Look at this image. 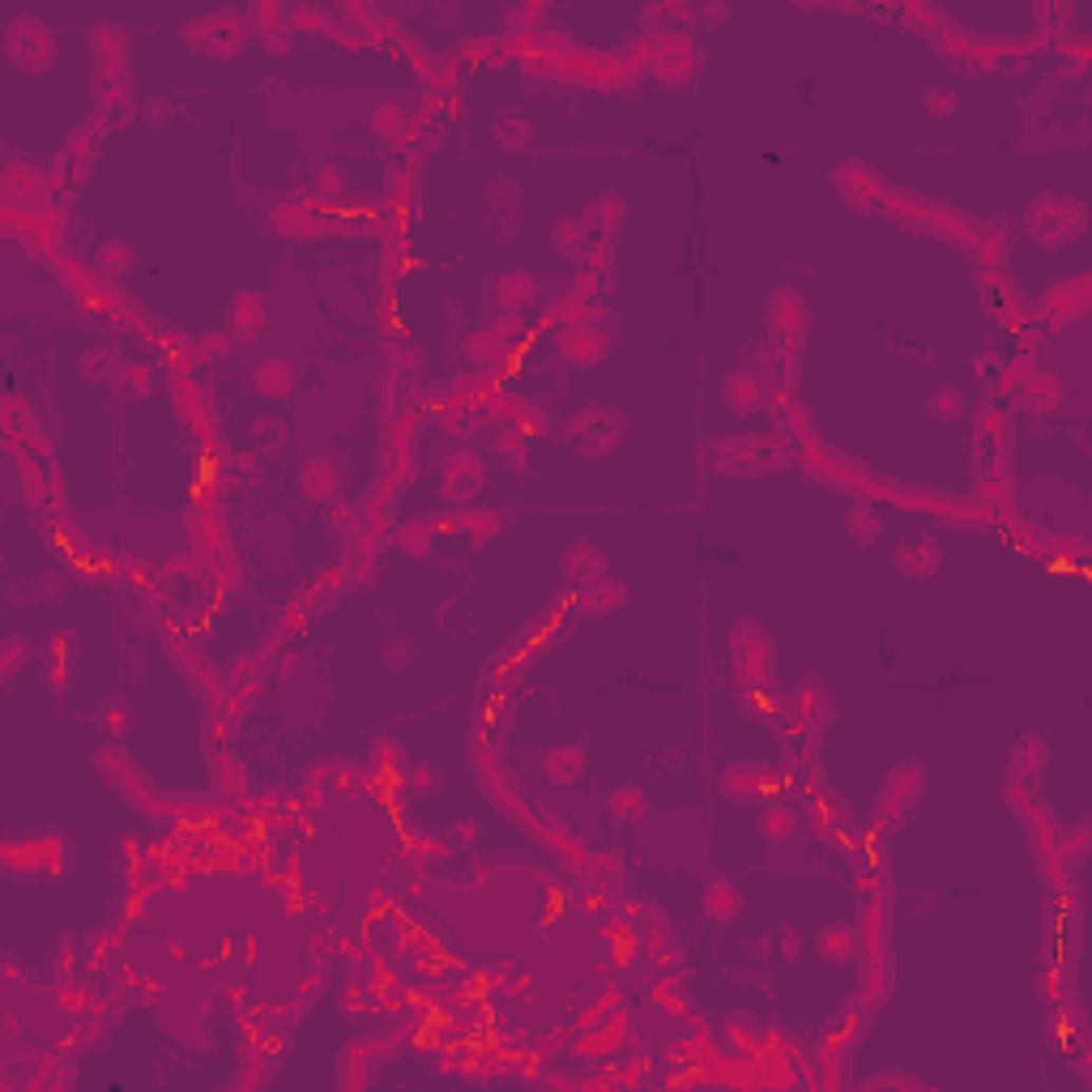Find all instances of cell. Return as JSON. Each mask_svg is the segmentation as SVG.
I'll list each match as a JSON object with an SVG mask.
<instances>
[{
    "label": "cell",
    "instance_id": "obj_36",
    "mask_svg": "<svg viewBox=\"0 0 1092 1092\" xmlns=\"http://www.w3.org/2000/svg\"><path fill=\"white\" fill-rule=\"evenodd\" d=\"M606 807H610L615 820H627V824H636V820L648 815V798L640 794V786H615L610 798H606Z\"/></svg>",
    "mask_w": 1092,
    "mask_h": 1092
},
{
    "label": "cell",
    "instance_id": "obj_41",
    "mask_svg": "<svg viewBox=\"0 0 1092 1092\" xmlns=\"http://www.w3.org/2000/svg\"><path fill=\"white\" fill-rule=\"evenodd\" d=\"M964 410H968V401H964L960 389L943 384V389L930 393V418H935V422H956V418H964Z\"/></svg>",
    "mask_w": 1092,
    "mask_h": 1092
},
{
    "label": "cell",
    "instance_id": "obj_13",
    "mask_svg": "<svg viewBox=\"0 0 1092 1092\" xmlns=\"http://www.w3.org/2000/svg\"><path fill=\"white\" fill-rule=\"evenodd\" d=\"M696 64H700L696 48H692L683 35H671V39H666V52H662V56H653V77H658L666 90H679V86H688V81H692Z\"/></svg>",
    "mask_w": 1092,
    "mask_h": 1092
},
{
    "label": "cell",
    "instance_id": "obj_23",
    "mask_svg": "<svg viewBox=\"0 0 1092 1092\" xmlns=\"http://www.w3.org/2000/svg\"><path fill=\"white\" fill-rule=\"evenodd\" d=\"M738 909H742V892L734 888V880H730V876L709 880V888H704V918H709L717 930H726Z\"/></svg>",
    "mask_w": 1092,
    "mask_h": 1092
},
{
    "label": "cell",
    "instance_id": "obj_1",
    "mask_svg": "<svg viewBox=\"0 0 1092 1092\" xmlns=\"http://www.w3.org/2000/svg\"><path fill=\"white\" fill-rule=\"evenodd\" d=\"M623 431H627V418H623L619 410H610V406H585L581 414H572V418L564 422V445H568L577 457L598 462V457H610V453L619 449Z\"/></svg>",
    "mask_w": 1092,
    "mask_h": 1092
},
{
    "label": "cell",
    "instance_id": "obj_8",
    "mask_svg": "<svg viewBox=\"0 0 1092 1092\" xmlns=\"http://www.w3.org/2000/svg\"><path fill=\"white\" fill-rule=\"evenodd\" d=\"M747 363L751 372L764 380L769 397H786L798 380V359H794V346H782V342H755L747 346Z\"/></svg>",
    "mask_w": 1092,
    "mask_h": 1092
},
{
    "label": "cell",
    "instance_id": "obj_56",
    "mask_svg": "<svg viewBox=\"0 0 1092 1092\" xmlns=\"http://www.w3.org/2000/svg\"><path fill=\"white\" fill-rule=\"evenodd\" d=\"M457 841H478V820H462L457 824Z\"/></svg>",
    "mask_w": 1092,
    "mask_h": 1092
},
{
    "label": "cell",
    "instance_id": "obj_54",
    "mask_svg": "<svg viewBox=\"0 0 1092 1092\" xmlns=\"http://www.w3.org/2000/svg\"><path fill=\"white\" fill-rule=\"evenodd\" d=\"M782 952L786 960H798V930H782Z\"/></svg>",
    "mask_w": 1092,
    "mask_h": 1092
},
{
    "label": "cell",
    "instance_id": "obj_30",
    "mask_svg": "<svg viewBox=\"0 0 1092 1092\" xmlns=\"http://www.w3.org/2000/svg\"><path fill=\"white\" fill-rule=\"evenodd\" d=\"M815 947H820V956L828 960V964H849L853 960V926L849 922H832V926H824L820 930V939H815Z\"/></svg>",
    "mask_w": 1092,
    "mask_h": 1092
},
{
    "label": "cell",
    "instance_id": "obj_44",
    "mask_svg": "<svg viewBox=\"0 0 1092 1092\" xmlns=\"http://www.w3.org/2000/svg\"><path fill=\"white\" fill-rule=\"evenodd\" d=\"M31 658H35V653H31V644H26L22 636H10V640H5V648H0V679L10 683V679H14V675H18V671L31 662Z\"/></svg>",
    "mask_w": 1092,
    "mask_h": 1092
},
{
    "label": "cell",
    "instance_id": "obj_34",
    "mask_svg": "<svg viewBox=\"0 0 1092 1092\" xmlns=\"http://www.w3.org/2000/svg\"><path fill=\"white\" fill-rule=\"evenodd\" d=\"M495 142H500V150H529L533 125H529L521 112H500V120H495Z\"/></svg>",
    "mask_w": 1092,
    "mask_h": 1092
},
{
    "label": "cell",
    "instance_id": "obj_27",
    "mask_svg": "<svg viewBox=\"0 0 1092 1092\" xmlns=\"http://www.w3.org/2000/svg\"><path fill=\"white\" fill-rule=\"evenodd\" d=\"M556 248H560V257H568L572 265H585L589 261V223L585 218H577V213H568V218H560L556 223Z\"/></svg>",
    "mask_w": 1092,
    "mask_h": 1092
},
{
    "label": "cell",
    "instance_id": "obj_17",
    "mask_svg": "<svg viewBox=\"0 0 1092 1092\" xmlns=\"http://www.w3.org/2000/svg\"><path fill=\"white\" fill-rule=\"evenodd\" d=\"M560 572H564V581L568 585H589V581H602L606 577V556L598 551L594 542H585V538H577L568 551H564V560H560Z\"/></svg>",
    "mask_w": 1092,
    "mask_h": 1092
},
{
    "label": "cell",
    "instance_id": "obj_43",
    "mask_svg": "<svg viewBox=\"0 0 1092 1092\" xmlns=\"http://www.w3.org/2000/svg\"><path fill=\"white\" fill-rule=\"evenodd\" d=\"M406 782H410V790H414L418 798H431L435 790L445 786V773H440V764H410Z\"/></svg>",
    "mask_w": 1092,
    "mask_h": 1092
},
{
    "label": "cell",
    "instance_id": "obj_29",
    "mask_svg": "<svg viewBox=\"0 0 1092 1092\" xmlns=\"http://www.w3.org/2000/svg\"><path fill=\"white\" fill-rule=\"evenodd\" d=\"M623 218H627V201L619 196V192H602L594 205H589V213H585V223L594 227V231H602L606 240L623 227Z\"/></svg>",
    "mask_w": 1092,
    "mask_h": 1092
},
{
    "label": "cell",
    "instance_id": "obj_9",
    "mask_svg": "<svg viewBox=\"0 0 1092 1092\" xmlns=\"http://www.w3.org/2000/svg\"><path fill=\"white\" fill-rule=\"evenodd\" d=\"M487 487V462L474 449H457L440 462V495L445 500H470Z\"/></svg>",
    "mask_w": 1092,
    "mask_h": 1092
},
{
    "label": "cell",
    "instance_id": "obj_33",
    "mask_svg": "<svg viewBox=\"0 0 1092 1092\" xmlns=\"http://www.w3.org/2000/svg\"><path fill=\"white\" fill-rule=\"evenodd\" d=\"M393 542H397V551H406L414 560H427L435 551V529H431V521H406Z\"/></svg>",
    "mask_w": 1092,
    "mask_h": 1092
},
{
    "label": "cell",
    "instance_id": "obj_32",
    "mask_svg": "<svg viewBox=\"0 0 1092 1092\" xmlns=\"http://www.w3.org/2000/svg\"><path fill=\"white\" fill-rule=\"evenodd\" d=\"M35 188H43L39 167L14 163V167L5 171V201H10V205H35Z\"/></svg>",
    "mask_w": 1092,
    "mask_h": 1092
},
{
    "label": "cell",
    "instance_id": "obj_22",
    "mask_svg": "<svg viewBox=\"0 0 1092 1092\" xmlns=\"http://www.w3.org/2000/svg\"><path fill=\"white\" fill-rule=\"evenodd\" d=\"M252 393L261 397H290L295 393V363L282 355H269L252 368Z\"/></svg>",
    "mask_w": 1092,
    "mask_h": 1092
},
{
    "label": "cell",
    "instance_id": "obj_5",
    "mask_svg": "<svg viewBox=\"0 0 1092 1092\" xmlns=\"http://www.w3.org/2000/svg\"><path fill=\"white\" fill-rule=\"evenodd\" d=\"M782 435H730V440H713V466L726 474H764L777 470L786 457L777 453Z\"/></svg>",
    "mask_w": 1092,
    "mask_h": 1092
},
{
    "label": "cell",
    "instance_id": "obj_16",
    "mask_svg": "<svg viewBox=\"0 0 1092 1092\" xmlns=\"http://www.w3.org/2000/svg\"><path fill=\"white\" fill-rule=\"evenodd\" d=\"M926 782H930V773L922 769V764H901V769H892L888 782H884V803H880V807L909 811V807L926 794Z\"/></svg>",
    "mask_w": 1092,
    "mask_h": 1092
},
{
    "label": "cell",
    "instance_id": "obj_51",
    "mask_svg": "<svg viewBox=\"0 0 1092 1092\" xmlns=\"http://www.w3.org/2000/svg\"><path fill=\"white\" fill-rule=\"evenodd\" d=\"M192 351H196L201 359H227V355L236 351V342H231V334H201V338L192 342Z\"/></svg>",
    "mask_w": 1092,
    "mask_h": 1092
},
{
    "label": "cell",
    "instance_id": "obj_11",
    "mask_svg": "<svg viewBox=\"0 0 1092 1092\" xmlns=\"http://www.w3.org/2000/svg\"><path fill=\"white\" fill-rule=\"evenodd\" d=\"M782 786V769H769V764H730L721 773V794L730 803H755L759 794H769Z\"/></svg>",
    "mask_w": 1092,
    "mask_h": 1092
},
{
    "label": "cell",
    "instance_id": "obj_45",
    "mask_svg": "<svg viewBox=\"0 0 1092 1092\" xmlns=\"http://www.w3.org/2000/svg\"><path fill=\"white\" fill-rule=\"evenodd\" d=\"M278 231H286V236H316L320 223L307 209H299V205H282L278 209Z\"/></svg>",
    "mask_w": 1092,
    "mask_h": 1092
},
{
    "label": "cell",
    "instance_id": "obj_49",
    "mask_svg": "<svg viewBox=\"0 0 1092 1092\" xmlns=\"http://www.w3.org/2000/svg\"><path fill=\"white\" fill-rule=\"evenodd\" d=\"M380 658H384V666H393V671L410 666V662H414V644H410V636H389V640H384V648H380Z\"/></svg>",
    "mask_w": 1092,
    "mask_h": 1092
},
{
    "label": "cell",
    "instance_id": "obj_24",
    "mask_svg": "<svg viewBox=\"0 0 1092 1092\" xmlns=\"http://www.w3.org/2000/svg\"><path fill=\"white\" fill-rule=\"evenodd\" d=\"M897 568H901L905 577H914V581L930 577V572L939 568V542H935L930 533L901 542V546H897Z\"/></svg>",
    "mask_w": 1092,
    "mask_h": 1092
},
{
    "label": "cell",
    "instance_id": "obj_39",
    "mask_svg": "<svg viewBox=\"0 0 1092 1092\" xmlns=\"http://www.w3.org/2000/svg\"><path fill=\"white\" fill-rule=\"evenodd\" d=\"M466 351H470V359H474L478 368H491V363H500V359L508 355V346L500 342V334L491 330V324H487V330H474V334H470Z\"/></svg>",
    "mask_w": 1092,
    "mask_h": 1092
},
{
    "label": "cell",
    "instance_id": "obj_10",
    "mask_svg": "<svg viewBox=\"0 0 1092 1092\" xmlns=\"http://www.w3.org/2000/svg\"><path fill=\"white\" fill-rule=\"evenodd\" d=\"M556 351L572 368H594L610 355V334L598 330L594 320L589 324H568V330H560V338H556Z\"/></svg>",
    "mask_w": 1092,
    "mask_h": 1092
},
{
    "label": "cell",
    "instance_id": "obj_40",
    "mask_svg": "<svg viewBox=\"0 0 1092 1092\" xmlns=\"http://www.w3.org/2000/svg\"><path fill=\"white\" fill-rule=\"evenodd\" d=\"M94 265H98L102 274H129V269L137 265V252H133L125 240H107V244L94 252Z\"/></svg>",
    "mask_w": 1092,
    "mask_h": 1092
},
{
    "label": "cell",
    "instance_id": "obj_26",
    "mask_svg": "<svg viewBox=\"0 0 1092 1092\" xmlns=\"http://www.w3.org/2000/svg\"><path fill=\"white\" fill-rule=\"evenodd\" d=\"M491 449H495V457H500L504 466H512L521 478L529 474V435H525L516 422H504V427H495V435H491Z\"/></svg>",
    "mask_w": 1092,
    "mask_h": 1092
},
{
    "label": "cell",
    "instance_id": "obj_12",
    "mask_svg": "<svg viewBox=\"0 0 1092 1092\" xmlns=\"http://www.w3.org/2000/svg\"><path fill=\"white\" fill-rule=\"evenodd\" d=\"M90 48L98 60V77L107 81H125V64H129V31L116 22H98L90 26Z\"/></svg>",
    "mask_w": 1092,
    "mask_h": 1092
},
{
    "label": "cell",
    "instance_id": "obj_6",
    "mask_svg": "<svg viewBox=\"0 0 1092 1092\" xmlns=\"http://www.w3.org/2000/svg\"><path fill=\"white\" fill-rule=\"evenodd\" d=\"M5 56L22 69V73H48L56 60V39L39 18H14L5 31Z\"/></svg>",
    "mask_w": 1092,
    "mask_h": 1092
},
{
    "label": "cell",
    "instance_id": "obj_37",
    "mask_svg": "<svg viewBox=\"0 0 1092 1092\" xmlns=\"http://www.w3.org/2000/svg\"><path fill=\"white\" fill-rule=\"evenodd\" d=\"M794 828H798V811H794V807H786V803H773L769 811L759 815V832L769 836V841H777V845H782V841H790V836H794Z\"/></svg>",
    "mask_w": 1092,
    "mask_h": 1092
},
{
    "label": "cell",
    "instance_id": "obj_19",
    "mask_svg": "<svg viewBox=\"0 0 1092 1092\" xmlns=\"http://www.w3.org/2000/svg\"><path fill=\"white\" fill-rule=\"evenodd\" d=\"M1041 307H1046V316H1050V320H1058V324H1067V320L1084 316V312H1088V278H1084V274H1075V278H1067V282L1050 286V295L1041 299Z\"/></svg>",
    "mask_w": 1092,
    "mask_h": 1092
},
{
    "label": "cell",
    "instance_id": "obj_55",
    "mask_svg": "<svg viewBox=\"0 0 1092 1092\" xmlns=\"http://www.w3.org/2000/svg\"><path fill=\"white\" fill-rule=\"evenodd\" d=\"M146 116H150V125H163V120H167V107H163V98H150Z\"/></svg>",
    "mask_w": 1092,
    "mask_h": 1092
},
{
    "label": "cell",
    "instance_id": "obj_31",
    "mask_svg": "<svg viewBox=\"0 0 1092 1092\" xmlns=\"http://www.w3.org/2000/svg\"><path fill=\"white\" fill-rule=\"evenodd\" d=\"M120 355H116V346H90L86 355H81V363H77V372L86 376V380H94V384H102V380H116L120 376Z\"/></svg>",
    "mask_w": 1092,
    "mask_h": 1092
},
{
    "label": "cell",
    "instance_id": "obj_52",
    "mask_svg": "<svg viewBox=\"0 0 1092 1092\" xmlns=\"http://www.w3.org/2000/svg\"><path fill=\"white\" fill-rule=\"evenodd\" d=\"M98 726H102L107 734H125V730H129V704H125V700H107V704L98 709Z\"/></svg>",
    "mask_w": 1092,
    "mask_h": 1092
},
{
    "label": "cell",
    "instance_id": "obj_50",
    "mask_svg": "<svg viewBox=\"0 0 1092 1092\" xmlns=\"http://www.w3.org/2000/svg\"><path fill=\"white\" fill-rule=\"evenodd\" d=\"M116 384H120L125 397H146V393H150V368H146V363H137V368L129 363V368H120V380H116Z\"/></svg>",
    "mask_w": 1092,
    "mask_h": 1092
},
{
    "label": "cell",
    "instance_id": "obj_2",
    "mask_svg": "<svg viewBox=\"0 0 1092 1092\" xmlns=\"http://www.w3.org/2000/svg\"><path fill=\"white\" fill-rule=\"evenodd\" d=\"M252 35V22L236 10H218V14H205V18H192L184 26V43L192 52H205V56H218V60H231L244 52Z\"/></svg>",
    "mask_w": 1092,
    "mask_h": 1092
},
{
    "label": "cell",
    "instance_id": "obj_21",
    "mask_svg": "<svg viewBox=\"0 0 1092 1092\" xmlns=\"http://www.w3.org/2000/svg\"><path fill=\"white\" fill-rule=\"evenodd\" d=\"M227 316H231V334H236V338H257V334L265 330V320H269L265 295H257V290H236Z\"/></svg>",
    "mask_w": 1092,
    "mask_h": 1092
},
{
    "label": "cell",
    "instance_id": "obj_20",
    "mask_svg": "<svg viewBox=\"0 0 1092 1092\" xmlns=\"http://www.w3.org/2000/svg\"><path fill=\"white\" fill-rule=\"evenodd\" d=\"M342 487V466L334 457H307L299 466V491L307 500H334Z\"/></svg>",
    "mask_w": 1092,
    "mask_h": 1092
},
{
    "label": "cell",
    "instance_id": "obj_25",
    "mask_svg": "<svg viewBox=\"0 0 1092 1092\" xmlns=\"http://www.w3.org/2000/svg\"><path fill=\"white\" fill-rule=\"evenodd\" d=\"M623 602H627V589H623V581H610V577L589 581L577 594V610L581 615H615Z\"/></svg>",
    "mask_w": 1092,
    "mask_h": 1092
},
{
    "label": "cell",
    "instance_id": "obj_4",
    "mask_svg": "<svg viewBox=\"0 0 1092 1092\" xmlns=\"http://www.w3.org/2000/svg\"><path fill=\"white\" fill-rule=\"evenodd\" d=\"M730 662H734L738 683L751 688V692H764V688L773 683V644H769V636H764L759 623L742 619V623L734 627V636H730Z\"/></svg>",
    "mask_w": 1092,
    "mask_h": 1092
},
{
    "label": "cell",
    "instance_id": "obj_35",
    "mask_svg": "<svg viewBox=\"0 0 1092 1092\" xmlns=\"http://www.w3.org/2000/svg\"><path fill=\"white\" fill-rule=\"evenodd\" d=\"M546 316L560 320L564 330H568V324H589V316H598V307H594V299H589V295L568 290L564 299H556V303H551V312H546Z\"/></svg>",
    "mask_w": 1092,
    "mask_h": 1092
},
{
    "label": "cell",
    "instance_id": "obj_38",
    "mask_svg": "<svg viewBox=\"0 0 1092 1092\" xmlns=\"http://www.w3.org/2000/svg\"><path fill=\"white\" fill-rule=\"evenodd\" d=\"M286 22H290V31H324V35H334V39H342L346 31H338V22H334V14L330 10H316V5H299V10H286Z\"/></svg>",
    "mask_w": 1092,
    "mask_h": 1092
},
{
    "label": "cell",
    "instance_id": "obj_15",
    "mask_svg": "<svg viewBox=\"0 0 1092 1092\" xmlns=\"http://www.w3.org/2000/svg\"><path fill=\"white\" fill-rule=\"evenodd\" d=\"M491 299H495V307H504V312H525V307H533L538 303V278L533 274H525V269H500L495 278H491Z\"/></svg>",
    "mask_w": 1092,
    "mask_h": 1092
},
{
    "label": "cell",
    "instance_id": "obj_53",
    "mask_svg": "<svg viewBox=\"0 0 1092 1092\" xmlns=\"http://www.w3.org/2000/svg\"><path fill=\"white\" fill-rule=\"evenodd\" d=\"M870 1088H918V1079H909V1075H897V1071H880V1075L862 1079V1092H870Z\"/></svg>",
    "mask_w": 1092,
    "mask_h": 1092
},
{
    "label": "cell",
    "instance_id": "obj_46",
    "mask_svg": "<svg viewBox=\"0 0 1092 1092\" xmlns=\"http://www.w3.org/2000/svg\"><path fill=\"white\" fill-rule=\"evenodd\" d=\"M248 440L257 445V449H282L286 445V427L278 422V418H269V414H261L257 422H252V431H248Z\"/></svg>",
    "mask_w": 1092,
    "mask_h": 1092
},
{
    "label": "cell",
    "instance_id": "obj_42",
    "mask_svg": "<svg viewBox=\"0 0 1092 1092\" xmlns=\"http://www.w3.org/2000/svg\"><path fill=\"white\" fill-rule=\"evenodd\" d=\"M836 184H841V192H845L853 205H862V209H866V196H862V192H866V188H876V180H870V175H866V167H858V163H853V167H849V163H845V167H836Z\"/></svg>",
    "mask_w": 1092,
    "mask_h": 1092
},
{
    "label": "cell",
    "instance_id": "obj_48",
    "mask_svg": "<svg viewBox=\"0 0 1092 1092\" xmlns=\"http://www.w3.org/2000/svg\"><path fill=\"white\" fill-rule=\"evenodd\" d=\"M956 107H960V94H956L952 86H930V90H926V112H930L935 120L956 116Z\"/></svg>",
    "mask_w": 1092,
    "mask_h": 1092
},
{
    "label": "cell",
    "instance_id": "obj_14",
    "mask_svg": "<svg viewBox=\"0 0 1092 1092\" xmlns=\"http://www.w3.org/2000/svg\"><path fill=\"white\" fill-rule=\"evenodd\" d=\"M721 401L734 414H759L764 406H769V389H764V380L751 368H738L721 380Z\"/></svg>",
    "mask_w": 1092,
    "mask_h": 1092
},
{
    "label": "cell",
    "instance_id": "obj_18",
    "mask_svg": "<svg viewBox=\"0 0 1092 1092\" xmlns=\"http://www.w3.org/2000/svg\"><path fill=\"white\" fill-rule=\"evenodd\" d=\"M538 773L551 782V786H577L581 777H585V751L581 747H572V742H564V747H551L546 755H538Z\"/></svg>",
    "mask_w": 1092,
    "mask_h": 1092
},
{
    "label": "cell",
    "instance_id": "obj_28",
    "mask_svg": "<svg viewBox=\"0 0 1092 1092\" xmlns=\"http://www.w3.org/2000/svg\"><path fill=\"white\" fill-rule=\"evenodd\" d=\"M516 525V516L508 512V508H483V512H466L462 516V529L470 533V542L474 546H487V542H495L500 533H508Z\"/></svg>",
    "mask_w": 1092,
    "mask_h": 1092
},
{
    "label": "cell",
    "instance_id": "obj_47",
    "mask_svg": "<svg viewBox=\"0 0 1092 1092\" xmlns=\"http://www.w3.org/2000/svg\"><path fill=\"white\" fill-rule=\"evenodd\" d=\"M845 525H849V533H853L862 546H870V542L880 538V529H884V521H880L876 512H870V508H853V512L845 516Z\"/></svg>",
    "mask_w": 1092,
    "mask_h": 1092
},
{
    "label": "cell",
    "instance_id": "obj_3",
    "mask_svg": "<svg viewBox=\"0 0 1092 1092\" xmlns=\"http://www.w3.org/2000/svg\"><path fill=\"white\" fill-rule=\"evenodd\" d=\"M1024 227L1041 248H1062L1088 227V209L1075 196H1037Z\"/></svg>",
    "mask_w": 1092,
    "mask_h": 1092
},
{
    "label": "cell",
    "instance_id": "obj_7",
    "mask_svg": "<svg viewBox=\"0 0 1092 1092\" xmlns=\"http://www.w3.org/2000/svg\"><path fill=\"white\" fill-rule=\"evenodd\" d=\"M764 320H769V334L782 346H798V338L811 330V303L803 290L794 286H777L769 295V307H764Z\"/></svg>",
    "mask_w": 1092,
    "mask_h": 1092
}]
</instances>
